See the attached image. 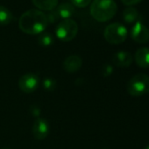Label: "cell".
<instances>
[{"mask_svg": "<svg viewBox=\"0 0 149 149\" xmlns=\"http://www.w3.org/2000/svg\"><path fill=\"white\" fill-rule=\"evenodd\" d=\"M104 149H107V148H104Z\"/></svg>", "mask_w": 149, "mask_h": 149, "instance_id": "cell-25", "label": "cell"}, {"mask_svg": "<svg viewBox=\"0 0 149 149\" xmlns=\"http://www.w3.org/2000/svg\"><path fill=\"white\" fill-rule=\"evenodd\" d=\"M136 64L142 68H149V47H140L139 48L134 55Z\"/></svg>", "mask_w": 149, "mask_h": 149, "instance_id": "cell-11", "label": "cell"}, {"mask_svg": "<svg viewBox=\"0 0 149 149\" xmlns=\"http://www.w3.org/2000/svg\"><path fill=\"white\" fill-rule=\"evenodd\" d=\"M71 2H72V5L74 6H76L79 8H84V7L88 6L91 4V0H71Z\"/></svg>", "mask_w": 149, "mask_h": 149, "instance_id": "cell-18", "label": "cell"}, {"mask_svg": "<svg viewBox=\"0 0 149 149\" xmlns=\"http://www.w3.org/2000/svg\"><path fill=\"white\" fill-rule=\"evenodd\" d=\"M118 10L114 0H93L91 5V14L94 19L99 22H106L111 19Z\"/></svg>", "mask_w": 149, "mask_h": 149, "instance_id": "cell-2", "label": "cell"}, {"mask_svg": "<svg viewBox=\"0 0 149 149\" xmlns=\"http://www.w3.org/2000/svg\"><path fill=\"white\" fill-rule=\"evenodd\" d=\"M83 65V60L78 55H69L63 61V68L69 74L77 73Z\"/></svg>", "mask_w": 149, "mask_h": 149, "instance_id": "cell-9", "label": "cell"}, {"mask_svg": "<svg viewBox=\"0 0 149 149\" xmlns=\"http://www.w3.org/2000/svg\"><path fill=\"white\" fill-rule=\"evenodd\" d=\"M126 89L132 97H140L149 93V76L143 73L135 74L129 80Z\"/></svg>", "mask_w": 149, "mask_h": 149, "instance_id": "cell-3", "label": "cell"}, {"mask_svg": "<svg viewBox=\"0 0 149 149\" xmlns=\"http://www.w3.org/2000/svg\"><path fill=\"white\" fill-rule=\"evenodd\" d=\"M30 112L31 114L33 116V117H36L37 118L40 117V109L37 106V105H32L30 107Z\"/></svg>", "mask_w": 149, "mask_h": 149, "instance_id": "cell-21", "label": "cell"}, {"mask_svg": "<svg viewBox=\"0 0 149 149\" xmlns=\"http://www.w3.org/2000/svg\"><path fill=\"white\" fill-rule=\"evenodd\" d=\"M77 33L78 26L76 21L71 19H63L58 24L55 29V34L57 38L64 42H68L72 40L77 36Z\"/></svg>", "mask_w": 149, "mask_h": 149, "instance_id": "cell-5", "label": "cell"}, {"mask_svg": "<svg viewBox=\"0 0 149 149\" xmlns=\"http://www.w3.org/2000/svg\"><path fill=\"white\" fill-rule=\"evenodd\" d=\"M47 18L48 23H49V22H50V23H54V22H55V21L58 19V15H57V13H56L55 11H52V12H50V13L47 15Z\"/></svg>", "mask_w": 149, "mask_h": 149, "instance_id": "cell-20", "label": "cell"}, {"mask_svg": "<svg viewBox=\"0 0 149 149\" xmlns=\"http://www.w3.org/2000/svg\"><path fill=\"white\" fill-rule=\"evenodd\" d=\"M112 62L115 66L119 68L129 67L132 62V56L129 52L119 51L117 52L112 57Z\"/></svg>", "mask_w": 149, "mask_h": 149, "instance_id": "cell-10", "label": "cell"}, {"mask_svg": "<svg viewBox=\"0 0 149 149\" xmlns=\"http://www.w3.org/2000/svg\"><path fill=\"white\" fill-rule=\"evenodd\" d=\"M144 149H149V145H148V146H146Z\"/></svg>", "mask_w": 149, "mask_h": 149, "instance_id": "cell-23", "label": "cell"}, {"mask_svg": "<svg viewBox=\"0 0 149 149\" xmlns=\"http://www.w3.org/2000/svg\"><path fill=\"white\" fill-rule=\"evenodd\" d=\"M55 12L58 15V18L62 19H68L73 16L74 13V7L69 3H63L58 6Z\"/></svg>", "mask_w": 149, "mask_h": 149, "instance_id": "cell-12", "label": "cell"}, {"mask_svg": "<svg viewBox=\"0 0 149 149\" xmlns=\"http://www.w3.org/2000/svg\"><path fill=\"white\" fill-rule=\"evenodd\" d=\"M142 0H121V2L127 6H132L134 5H137L139 3H140Z\"/></svg>", "mask_w": 149, "mask_h": 149, "instance_id": "cell-22", "label": "cell"}, {"mask_svg": "<svg viewBox=\"0 0 149 149\" xmlns=\"http://www.w3.org/2000/svg\"><path fill=\"white\" fill-rule=\"evenodd\" d=\"M48 24L47 14L36 9H31L24 13L19 20V29L27 34L34 35L42 33Z\"/></svg>", "mask_w": 149, "mask_h": 149, "instance_id": "cell-1", "label": "cell"}, {"mask_svg": "<svg viewBox=\"0 0 149 149\" xmlns=\"http://www.w3.org/2000/svg\"><path fill=\"white\" fill-rule=\"evenodd\" d=\"M3 149H11V148H6H6H3Z\"/></svg>", "mask_w": 149, "mask_h": 149, "instance_id": "cell-24", "label": "cell"}, {"mask_svg": "<svg viewBox=\"0 0 149 149\" xmlns=\"http://www.w3.org/2000/svg\"><path fill=\"white\" fill-rule=\"evenodd\" d=\"M50 131V125L48 121L43 118H38L33 126V134L38 140H42L47 137Z\"/></svg>", "mask_w": 149, "mask_h": 149, "instance_id": "cell-8", "label": "cell"}, {"mask_svg": "<svg viewBox=\"0 0 149 149\" xmlns=\"http://www.w3.org/2000/svg\"><path fill=\"white\" fill-rule=\"evenodd\" d=\"M40 84V78L36 74L27 73L22 76L19 81V87L24 93L34 92Z\"/></svg>", "mask_w": 149, "mask_h": 149, "instance_id": "cell-6", "label": "cell"}, {"mask_svg": "<svg viewBox=\"0 0 149 149\" xmlns=\"http://www.w3.org/2000/svg\"><path fill=\"white\" fill-rule=\"evenodd\" d=\"M13 19V17L10 10H8L7 8L2 6H0V26L9 25L12 22Z\"/></svg>", "mask_w": 149, "mask_h": 149, "instance_id": "cell-15", "label": "cell"}, {"mask_svg": "<svg viewBox=\"0 0 149 149\" xmlns=\"http://www.w3.org/2000/svg\"><path fill=\"white\" fill-rule=\"evenodd\" d=\"M38 42L41 47H49L54 43V38L50 33H42L38 38Z\"/></svg>", "mask_w": 149, "mask_h": 149, "instance_id": "cell-16", "label": "cell"}, {"mask_svg": "<svg viewBox=\"0 0 149 149\" xmlns=\"http://www.w3.org/2000/svg\"><path fill=\"white\" fill-rule=\"evenodd\" d=\"M112 71H113V68L111 65L106 64L102 68V74L104 77H109L110 74H111Z\"/></svg>", "mask_w": 149, "mask_h": 149, "instance_id": "cell-19", "label": "cell"}, {"mask_svg": "<svg viewBox=\"0 0 149 149\" xmlns=\"http://www.w3.org/2000/svg\"><path fill=\"white\" fill-rule=\"evenodd\" d=\"M139 19V12L134 7H128L123 12V19L127 23L131 24L133 22H138Z\"/></svg>", "mask_w": 149, "mask_h": 149, "instance_id": "cell-14", "label": "cell"}, {"mask_svg": "<svg viewBox=\"0 0 149 149\" xmlns=\"http://www.w3.org/2000/svg\"><path fill=\"white\" fill-rule=\"evenodd\" d=\"M132 39L140 44L147 43L149 41V29L140 22H136L131 29Z\"/></svg>", "mask_w": 149, "mask_h": 149, "instance_id": "cell-7", "label": "cell"}, {"mask_svg": "<svg viewBox=\"0 0 149 149\" xmlns=\"http://www.w3.org/2000/svg\"><path fill=\"white\" fill-rule=\"evenodd\" d=\"M33 4L42 11H53L58 4V0H32Z\"/></svg>", "mask_w": 149, "mask_h": 149, "instance_id": "cell-13", "label": "cell"}, {"mask_svg": "<svg viewBox=\"0 0 149 149\" xmlns=\"http://www.w3.org/2000/svg\"><path fill=\"white\" fill-rule=\"evenodd\" d=\"M104 36L110 44L118 45L125 40L127 37V29L120 23H111L105 27Z\"/></svg>", "mask_w": 149, "mask_h": 149, "instance_id": "cell-4", "label": "cell"}, {"mask_svg": "<svg viewBox=\"0 0 149 149\" xmlns=\"http://www.w3.org/2000/svg\"><path fill=\"white\" fill-rule=\"evenodd\" d=\"M42 84H43V88L47 91H53L56 88V82L52 77H46L43 80Z\"/></svg>", "mask_w": 149, "mask_h": 149, "instance_id": "cell-17", "label": "cell"}]
</instances>
